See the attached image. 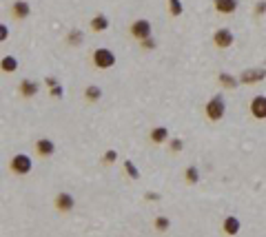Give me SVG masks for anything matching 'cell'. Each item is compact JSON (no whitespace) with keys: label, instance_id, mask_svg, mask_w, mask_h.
<instances>
[{"label":"cell","instance_id":"6da1fadb","mask_svg":"<svg viewBox=\"0 0 266 237\" xmlns=\"http://www.w3.org/2000/svg\"><path fill=\"white\" fill-rule=\"evenodd\" d=\"M204 115H207L209 122H222L226 115V100L222 93H215L211 95L207 100V105H204Z\"/></svg>","mask_w":266,"mask_h":237},{"label":"cell","instance_id":"7a4b0ae2","mask_svg":"<svg viewBox=\"0 0 266 237\" xmlns=\"http://www.w3.org/2000/svg\"><path fill=\"white\" fill-rule=\"evenodd\" d=\"M91 64L98 71H109L116 66V53H113L109 47H98V49L91 51Z\"/></svg>","mask_w":266,"mask_h":237},{"label":"cell","instance_id":"3957f363","mask_svg":"<svg viewBox=\"0 0 266 237\" xmlns=\"http://www.w3.org/2000/svg\"><path fill=\"white\" fill-rule=\"evenodd\" d=\"M9 171L14 173L16 178H27V175L34 171V160H31V155H27V153H16V155H11V160H9Z\"/></svg>","mask_w":266,"mask_h":237},{"label":"cell","instance_id":"277c9868","mask_svg":"<svg viewBox=\"0 0 266 237\" xmlns=\"http://www.w3.org/2000/svg\"><path fill=\"white\" fill-rule=\"evenodd\" d=\"M129 36L138 42L149 38V36H153V25H151V20H147V18H138V20H133L129 25Z\"/></svg>","mask_w":266,"mask_h":237},{"label":"cell","instance_id":"5b68a950","mask_svg":"<svg viewBox=\"0 0 266 237\" xmlns=\"http://www.w3.org/2000/svg\"><path fill=\"white\" fill-rule=\"evenodd\" d=\"M53 209L58 213H62V215H69V213L76 209V197L71 195L69 191H60L58 195L53 197Z\"/></svg>","mask_w":266,"mask_h":237},{"label":"cell","instance_id":"8992f818","mask_svg":"<svg viewBox=\"0 0 266 237\" xmlns=\"http://www.w3.org/2000/svg\"><path fill=\"white\" fill-rule=\"evenodd\" d=\"M235 42V33L228 27H220L213 31V45L217 49H231Z\"/></svg>","mask_w":266,"mask_h":237},{"label":"cell","instance_id":"52a82bcc","mask_svg":"<svg viewBox=\"0 0 266 237\" xmlns=\"http://www.w3.org/2000/svg\"><path fill=\"white\" fill-rule=\"evenodd\" d=\"M9 16L14 18L16 22L27 20V18L31 16V5H29L27 0H14V3H11V7H9Z\"/></svg>","mask_w":266,"mask_h":237},{"label":"cell","instance_id":"ba28073f","mask_svg":"<svg viewBox=\"0 0 266 237\" xmlns=\"http://www.w3.org/2000/svg\"><path fill=\"white\" fill-rule=\"evenodd\" d=\"M34 149H36V155L38 157H51V155H56V142H53L51 138H38L34 142Z\"/></svg>","mask_w":266,"mask_h":237},{"label":"cell","instance_id":"9c48e42d","mask_svg":"<svg viewBox=\"0 0 266 237\" xmlns=\"http://www.w3.org/2000/svg\"><path fill=\"white\" fill-rule=\"evenodd\" d=\"M249 111L255 120H266V95L264 93L253 95L249 102Z\"/></svg>","mask_w":266,"mask_h":237},{"label":"cell","instance_id":"30bf717a","mask_svg":"<svg viewBox=\"0 0 266 237\" xmlns=\"http://www.w3.org/2000/svg\"><path fill=\"white\" fill-rule=\"evenodd\" d=\"M40 93V82H36V80H20L18 82V95L20 98H25V100H31L36 98V95Z\"/></svg>","mask_w":266,"mask_h":237},{"label":"cell","instance_id":"8fae6325","mask_svg":"<svg viewBox=\"0 0 266 237\" xmlns=\"http://www.w3.org/2000/svg\"><path fill=\"white\" fill-rule=\"evenodd\" d=\"M240 84H257L266 80V69H244L240 71Z\"/></svg>","mask_w":266,"mask_h":237},{"label":"cell","instance_id":"7c38bea8","mask_svg":"<svg viewBox=\"0 0 266 237\" xmlns=\"http://www.w3.org/2000/svg\"><path fill=\"white\" fill-rule=\"evenodd\" d=\"M169 140H171V133H169V129L164 124H158V126H153L149 133V142L151 144H155V147H162V144H167Z\"/></svg>","mask_w":266,"mask_h":237},{"label":"cell","instance_id":"4fadbf2b","mask_svg":"<svg viewBox=\"0 0 266 237\" xmlns=\"http://www.w3.org/2000/svg\"><path fill=\"white\" fill-rule=\"evenodd\" d=\"M240 230H242V222H240L238 215H226L224 220H222V233H224L226 237L240 235Z\"/></svg>","mask_w":266,"mask_h":237},{"label":"cell","instance_id":"5bb4252c","mask_svg":"<svg viewBox=\"0 0 266 237\" xmlns=\"http://www.w3.org/2000/svg\"><path fill=\"white\" fill-rule=\"evenodd\" d=\"M240 7V3L238 0H213V9L217 11V14H222V16H231L235 14Z\"/></svg>","mask_w":266,"mask_h":237},{"label":"cell","instance_id":"9a60e30c","mask_svg":"<svg viewBox=\"0 0 266 237\" xmlns=\"http://www.w3.org/2000/svg\"><path fill=\"white\" fill-rule=\"evenodd\" d=\"M217 82H220V87L224 91H235L240 87V78L233 76V74H228V71H222V74L217 76Z\"/></svg>","mask_w":266,"mask_h":237},{"label":"cell","instance_id":"2e32d148","mask_svg":"<svg viewBox=\"0 0 266 237\" xmlns=\"http://www.w3.org/2000/svg\"><path fill=\"white\" fill-rule=\"evenodd\" d=\"M89 27H91V31L102 33V31H107V29L111 27V20H109L107 14H95L91 18V22H89Z\"/></svg>","mask_w":266,"mask_h":237},{"label":"cell","instance_id":"e0dca14e","mask_svg":"<svg viewBox=\"0 0 266 237\" xmlns=\"http://www.w3.org/2000/svg\"><path fill=\"white\" fill-rule=\"evenodd\" d=\"M18 66H20V62H18V58L11 56V53H7V56L0 58V71H3V74H7V76L16 74Z\"/></svg>","mask_w":266,"mask_h":237},{"label":"cell","instance_id":"ac0fdd59","mask_svg":"<svg viewBox=\"0 0 266 237\" xmlns=\"http://www.w3.org/2000/svg\"><path fill=\"white\" fill-rule=\"evenodd\" d=\"M84 100L89 102V105H95V102L102 100V89L98 84H87L84 87Z\"/></svg>","mask_w":266,"mask_h":237},{"label":"cell","instance_id":"d6986e66","mask_svg":"<svg viewBox=\"0 0 266 237\" xmlns=\"http://www.w3.org/2000/svg\"><path fill=\"white\" fill-rule=\"evenodd\" d=\"M64 42L69 47H80L84 42V31L82 29H69V33L64 36Z\"/></svg>","mask_w":266,"mask_h":237},{"label":"cell","instance_id":"ffe728a7","mask_svg":"<svg viewBox=\"0 0 266 237\" xmlns=\"http://www.w3.org/2000/svg\"><path fill=\"white\" fill-rule=\"evenodd\" d=\"M200 178H202V173H200V168L195 166V164H189V166L184 168V182L189 186H195L200 182Z\"/></svg>","mask_w":266,"mask_h":237},{"label":"cell","instance_id":"44dd1931","mask_svg":"<svg viewBox=\"0 0 266 237\" xmlns=\"http://www.w3.org/2000/svg\"><path fill=\"white\" fill-rule=\"evenodd\" d=\"M167 9H169V16H171V18H180L184 14L182 0H167Z\"/></svg>","mask_w":266,"mask_h":237},{"label":"cell","instance_id":"7402d4cb","mask_svg":"<svg viewBox=\"0 0 266 237\" xmlns=\"http://www.w3.org/2000/svg\"><path fill=\"white\" fill-rule=\"evenodd\" d=\"M169 228H171V220H169L167 215H158L153 220V230H155V233H167Z\"/></svg>","mask_w":266,"mask_h":237},{"label":"cell","instance_id":"603a6c76","mask_svg":"<svg viewBox=\"0 0 266 237\" xmlns=\"http://www.w3.org/2000/svg\"><path fill=\"white\" fill-rule=\"evenodd\" d=\"M167 144H169V151H171V153H182V149H184L182 138H171Z\"/></svg>","mask_w":266,"mask_h":237},{"label":"cell","instance_id":"cb8c5ba5","mask_svg":"<svg viewBox=\"0 0 266 237\" xmlns=\"http://www.w3.org/2000/svg\"><path fill=\"white\" fill-rule=\"evenodd\" d=\"M124 173L129 175L131 180H140V171H138V166L131 160H124Z\"/></svg>","mask_w":266,"mask_h":237},{"label":"cell","instance_id":"d4e9b609","mask_svg":"<svg viewBox=\"0 0 266 237\" xmlns=\"http://www.w3.org/2000/svg\"><path fill=\"white\" fill-rule=\"evenodd\" d=\"M116 160H118V151H116V149H107L105 155H102V164H105V166H111V164H116Z\"/></svg>","mask_w":266,"mask_h":237},{"label":"cell","instance_id":"484cf974","mask_svg":"<svg viewBox=\"0 0 266 237\" xmlns=\"http://www.w3.org/2000/svg\"><path fill=\"white\" fill-rule=\"evenodd\" d=\"M140 47H142L144 51H151V49H155V47H158V42H155V38H153V36H149V38L140 40Z\"/></svg>","mask_w":266,"mask_h":237},{"label":"cell","instance_id":"4316f807","mask_svg":"<svg viewBox=\"0 0 266 237\" xmlns=\"http://www.w3.org/2000/svg\"><path fill=\"white\" fill-rule=\"evenodd\" d=\"M253 14H255L257 18H262L266 14V0H259V3L253 7Z\"/></svg>","mask_w":266,"mask_h":237},{"label":"cell","instance_id":"83f0119b","mask_svg":"<svg viewBox=\"0 0 266 237\" xmlns=\"http://www.w3.org/2000/svg\"><path fill=\"white\" fill-rule=\"evenodd\" d=\"M7 40H9V27L5 25V22H0V45Z\"/></svg>","mask_w":266,"mask_h":237},{"label":"cell","instance_id":"f1b7e54d","mask_svg":"<svg viewBox=\"0 0 266 237\" xmlns=\"http://www.w3.org/2000/svg\"><path fill=\"white\" fill-rule=\"evenodd\" d=\"M49 95L51 98H62L64 95V89H62V84H56L53 89H49Z\"/></svg>","mask_w":266,"mask_h":237},{"label":"cell","instance_id":"f546056e","mask_svg":"<svg viewBox=\"0 0 266 237\" xmlns=\"http://www.w3.org/2000/svg\"><path fill=\"white\" fill-rule=\"evenodd\" d=\"M56 84H58L56 76H47V78H45V87H47V89H53V87H56Z\"/></svg>","mask_w":266,"mask_h":237},{"label":"cell","instance_id":"4dcf8cb0","mask_svg":"<svg viewBox=\"0 0 266 237\" xmlns=\"http://www.w3.org/2000/svg\"><path fill=\"white\" fill-rule=\"evenodd\" d=\"M144 199H149V202H158V199H160V195H158V193H144Z\"/></svg>","mask_w":266,"mask_h":237}]
</instances>
